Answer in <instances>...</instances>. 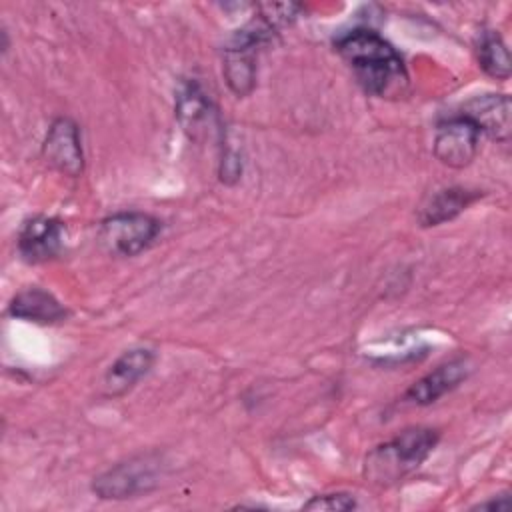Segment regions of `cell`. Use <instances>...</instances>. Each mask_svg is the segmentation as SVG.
<instances>
[{
	"instance_id": "obj_9",
	"label": "cell",
	"mask_w": 512,
	"mask_h": 512,
	"mask_svg": "<svg viewBox=\"0 0 512 512\" xmlns=\"http://www.w3.org/2000/svg\"><path fill=\"white\" fill-rule=\"evenodd\" d=\"M470 374V362L464 356L452 358L448 362H442L432 372L424 374L420 380H416L402 396L404 402L414 406H428L442 398L444 394L452 392L456 386H460Z\"/></svg>"
},
{
	"instance_id": "obj_13",
	"label": "cell",
	"mask_w": 512,
	"mask_h": 512,
	"mask_svg": "<svg viewBox=\"0 0 512 512\" xmlns=\"http://www.w3.org/2000/svg\"><path fill=\"white\" fill-rule=\"evenodd\" d=\"M462 116L470 118L480 132L506 142L510 138V98L506 94H480L464 102Z\"/></svg>"
},
{
	"instance_id": "obj_2",
	"label": "cell",
	"mask_w": 512,
	"mask_h": 512,
	"mask_svg": "<svg viewBox=\"0 0 512 512\" xmlns=\"http://www.w3.org/2000/svg\"><path fill=\"white\" fill-rule=\"evenodd\" d=\"M440 432L430 426H410L366 454L364 478L376 486H390L412 474L436 448Z\"/></svg>"
},
{
	"instance_id": "obj_15",
	"label": "cell",
	"mask_w": 512,
	"mask_h": 512,
	"mask_svg": "<svg viewBox=\"0 0 512 512\" xmlns=\"http://www.w3.org/2000/svg\"><path fill=\"white\" fill-rule=\"evenodd\" d=\"M476 56H478L480 68L488 76H492L496 80H506L510 76V70H512L510 54H508V48L498 32H494V30L482 32L478 46H476Z\"/></svg>"
},
{
	"instance_id": "obj_11",
	"label": "cell",
	"mask_w": 512,
	"mask_h": 512,
	"mask_svg": "<svg viewBox=\"0 0 512 512\" xmlns=\"http://www.w3.org/2000/svg\"><path fill=\"white\" fill-rule=\"evenodd\" d=\"M156 352L144 346L122 352L104 372L102 390L106 396H122L132 390L154 366Z\"/></svg>"
},
{
	"instance_id": "obj_6",
	"label": "cell",
	"mask_w": 512,
	"mask_h": 512,
	"mask_svg": "<svg viewBox=\"0 0 512 512\" xmlns=\"http://www.w3.org/2000/svg\"><path fill=\"white\" fill-rule=\"evenodd\" d=\"M480 134L478 126L462 114L442 120L434 136V156L448 168H464L478 154Z\"/></svg>"
},
{
	"instance_id": "obj_12",
	"label": "cell",
	"mask_w": 512,
	"mask_h": 512,
	"mask_svg": "<svg viewBox=\"0 0 512 512\" xmlns=\"http://www.w3.org/2000/svg\"><path fill=\"white\" fill-rule=\"evenodd\" d=\"M8 314L16 320L52 326L68 318L64 304L48 290L40 286H30L14 294L8 304Z\"/></svg>"
},
{
	"instance_id": "obj_14",
	"label": "cell",
	"mask_w": 512,
	"mask_h": 512,
	"mask_svg": "<svg viewBox=\"0 0 512 512\" xmlns=\"http://www.w3.org/2000/svg\"><path fill=\"white\" fill-rule=\"evenodd\" d=\"M478 198H482L480 190H470L462 186L436 190L418 206V212H416L418 224L424 228H430V226H440L444 222H450Z\"/></svg>"
},
{
	"instance_id": "obj_5",
	"label": "cell",
	"mask_w": 512,
	"mask_h": 512,
	"mask_svg": "<svg viewBox=\"0 0 512 512\" xmlns=\"http://www.w3.org/2000/svg\"><path fill=\"white\" fill-rule=\"evenodd\" d=\"M160 230L162 224L152 214L124 210L100 222L98 240L114 256H136L158 238Z\"/></svg>"
},
{
	"instance_id": "obj_1",
	"label": "cell",
	"mask_w": 512,
	"mask_h": 512,
	"mask_svg": "<svg viewBox=\"0 0 512 512\" xmlns=\"http://www.w3.org/2000/svg\"><path fill=\"white\" fill-rule=\"evenodd\" d=\"M334 50L350 66L360 88L378 98H398L408 90V72L398 50L370 28H354L334 40Z\"/></svg>"
},
{
	"instance_id": "obj_10",
	"label": "cell",
	"mask_w": 512,
	"mask_h": 512,
	"mask_svg": "<svg viewBox=\"0 0 512 512\" xmlns=\"http://www.w3.org/2000/svg\"><path fill=\"white\" fill-rule=\"evenodd\" d=\"M176 118L190 140H202L214 128V108L208 94L192 78L184 80L176 92Z\"/></svg>"
},
{
	"instance_id": "obj_8",
	"label": "cell",
	"mask_w": 512,
	"mask_h": 512,
	"mask_svg": "<svg viewBox=\"0 0 512 512\" xmlns=\"http://www.w3.org/2000/svg\"><path fill=\"white\" fill-rule=\"evenodd\" d=\"M44 160L64 176L76 178L84 170V152L78 124L68 116H58L42 144Z\"/></svg>"
},
{
	"instance_id": "obj_4",
	"label": "cell",
	"mask_w": 512,
	"mask_h": 512,
	"mask_svg": "<svg viewBox=\"0 0 512 512\" xmlns=\"http://www.w3.org/2000/svg\"><path fill=\"white\" fill-rule=\"evenodd\" d=\"M164 460L158 452L136 454L92 480V492L102 500H126L152 492L162 478Z\"/></svg>"
},
{
	"instance_id": "obj_7",
	"label": "cell",
	"mask_w": 512,
	"mask_h": 512,
	"mask_svg": "<svg viewBox=\"0 0 512 512\" xmlns=\"http://www.w3.org/2000/svg\"><path fill=\"white\" fill-rule=\"evenodd\" d=\"M66 226L62 220L46 214L30 216L22 222L16 238L18 254L28 264H42L56 258L64 248Z\"/></svg>"
},
{
	"instance_id": "obj_17",
	"label": "cell",
	"mask_w": 512,
	"mask_h": 512,
	"mask_svg": "<svg viewBox=\"0 0 512 512\" xmlns=\"http://www.w3.org/2000/svg\"><path fill=\"white\" fill-rule=\"evenodd\" d=\"M510 508H512V502L508 494H498L496 498H490L474 506V510H496V512H508Z\"/></svg>"
},
{
	"instance_id": "obj_3",
	"label": "cell",
	"mask_w": 512,
	"mask_h": 512,
	"mask_svg": "<svg viewBox=\"0 0 512 512\" xmlns=\"http://www.w3.org/2000/svg\"><path fill=\"white\" fill-rule=\"evenodd\" d=\"M274 34V26L260 16L236 30L222 52V74L228 88L244 98L256 86V56Z\"/></svg>"
},
{
	"instance_id": "obj_16",
	"label": "cell",
	"mask_w": 512,
	"mask_h": 512,
	"mask_svg": "<svg viewBox=\"0 0 512 512\" xmlns=\"http://www.w3.org/2000/svg\"><path fill=\"white\" fill-rule=\"evenodd\" d=\"M356 498L348 492H328V494H316L308 502H304V510H354Z\"/></svg>"
}]
</instances>
